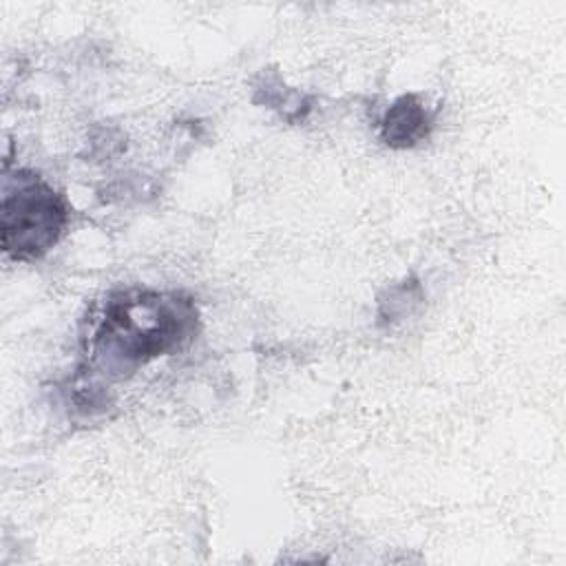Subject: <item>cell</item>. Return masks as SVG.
I'll return each mask as SVG.
<instances>
[{"label":"cell","mask_w":566,"mask_h":566,"mask_svg":"<svg viewBox=\"0 0 566 566\" xmlns=\"http://www.w3.org/2000/svg\"><path fill=\"white\" fill-rule=\"evenodd\" d=\"M197 329L199 310L188 294L117 290L106 296L91 329V365L108 378H124L157 356L184 349Z\"/></svg>","instance_id":"1"},{"label":"cell","mask_w":566,"mask_h":566,"mask_svg":"<svg viewBox=\"0 0 566 566\" xmlns=\"http://www.w3.org/2000/svg\"><path fill=\"white\" fill-rule=\"evenodd\" d=\"M71 208L40 175L18 170L4 179L0 208L2 252L15 261L44 256L64 234Z\"/></svg>","instance_id":"2"},{"label":"cell","mask_w":566,"mask_h":566,"mask_svg":"<svg viewBox=\"0 0 566 566\" xmlns=\"http://www.w3.org/2000/svg\"><path fill=\"white\" fill-rule=\"evenodd\" d=\"M431 130V115L416 95H400L380 119V139L389 148H411Z\"/></svg>","instance_id":"3"}]
</instances>
